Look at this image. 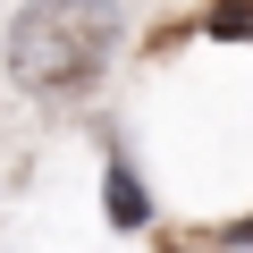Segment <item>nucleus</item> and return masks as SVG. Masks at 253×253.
<instances>
[{
	"instance_id": "obj_1",
	"label": "nucleus",
	"mask_w": 253,
	"mask_h": 253,
	"mask_svg": "<svg viewBox=\"0 0 253 253\" xmlns=\"http://www.w3.org/2000/svg\"><path fill=\"white\" fill-rule=\"evenodd\" d=\"M118 51V9L110 0H26L9 26V76L26 93H84Z\"/></svg>"
},
{
	"instance_id": "obj_2",
	"label": "nucleus",
	"mask_w": 253,
	"mask_h": 253,
	"mask_svg": "<svg viewBox=\"0 0 253 253\" xmlns=\"http://www.w3.org/2000/svg\"><path fill=\"white\" fill-rule=\"evenodd\" d=\"M110 219H118V228H135V219H144V186L126 177V169H110Z\"/></svg>"
},
{
	"instance_id": "obj_3",
	"label": "nucleus",
	"mask_w": 253,
	"mask_h": 253,
	"mask_svg": "<svg viewBox=\"0 0 253 253\" xmlns=\"http://www.w3.org/2000/svg\"><path fill=\"white\" fill-rule=\"evenodd\" d=\"M219 245H253V219H236V228H219Z\"/></svg>"
}]
</instances>
